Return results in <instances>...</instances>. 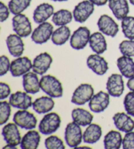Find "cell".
Returning <instances> with one entry per match:
<instances>
[{
	"mask_svg": "<svg viewBox=\"0 0 134 149\" xmlns=\"http://www.w3.org/2000/svg\"><path fill=\"white\" fill-rule=\"evenodd\" d=\"M40 86L42 91L52 98H60L63 96L64 89L60 81L52 75L42 76L40 79Z\"/></svg>",
	"mask_w": 134,
	"mask_h": 149,
	"instance_id": "obj_1",
	"label": "cell"
},
{
	"mask_svg": "<svg viewBox=\"0 0 134 149\" xmlns=\"http://www.w3.org/2000/svg\"><path fill=\"white\" fill-rule=\"evenodd\" d=\"M61 118L57 113H47L41 120L39 130L43 135H49L56 132L60 127Z\"/></svg>",
	"mask_w": 134,
	"mask_h": 149,
	"instance_id": "obj_2",
	"label": "cell"
},
{
	"mask_svg": "<svg viewBox=\"0 0 134 149\" xmlns=\"http://www.w3.org/2000/svg\"><path fill=\"white\" fill-rule=\"evenodd\" d=\"M64 138L69 147L77 148L83 139V134L80 125L74 122L69 123L65 129Z\"/></svg>",
	"mask_w": 134,
	"mask_h": 149,
	"instance_id": "obj_3",
	"label": "cell"
},
{
	"mask_svg": "<svg viewBox=\"0 0 134 149\" xmlns=\"http://www.w3.org/2000/svg\"><path fill=\"white\" fill-rule=\"evenodd\" d=\"M12 29L22 38H26L32 34V27L28 17L24 14L15 15L12 19Z\"/></svg>",
	"mask_w": 134,
	"mask_h": 149,
	"instance_id": "obj_4",
	"label": "cell"
},
{
	"mask_svg": "<svg viewBox=\"0 0 134 149\" xmlns=\"http://www.w3.org/2000/svg\"><path fill=\"white\" fill-rule=\"evenodd\" d=\"M94 95L92 85L82 84L77 87L71 97V102L76 105H84L89 102Z\"/></svg>",
	"mask_w": 134,
	"mask_h": 149,
	"instance_id": "obj_5",
	"label": "cell"
},
{
	"mask_svg": "<svg viewBox=\"0 0 134 149\" xmlns=\"http://www.w3.org/2000/svg\"><path fill=\"white\" fill-rule=\"evenodd\" d=\"M13 122L22 129L31 130L35 128L37 120L35 115L27 110H20L14 114Z\"/></svg>",
	"mask_w": 134,
	"mask_h": 149,
	"instance_id": "obj_6",
	"label": "cell"
},
{
	"mask_svg": "<svg viewBox=\"0 0 134 149\" xmlns=\"http://www.w3.org/2000/svg\"><path fill=\"white\" fill-rule=\"evenodd\" d=\"M90 31L86 26H81L73 32L70 38V45L76 50L84 49L89 43Z\"/></svg>",
	"mask_w": 134,
	"mask_h": 149,
	"instance_id": "obj_7",
	"label": "cell"
},
{
	"mask_svg": "<svg viewBox=\"0 0 134 149\" xmlns=\"http://www.w3.org/2000/svg\"><path fill=\"white\" fill-rule=\"evenodd\" d=\"M53 29V26L50 22L41 23L32 32L31 39L37 44H43L47 42L52 37Z\"/></svg>",
	"mask_w": 134,
	"mask_h": 149,
	"instance_id": "obj_8",
	"label": "cell"
},
{
	"mask_svg": "<svg viewBox=\"0 0 134 149\" xmlns=\"http://www.w3.org/2000/svg\"><path fill=\"white\" fill-rule=\"evenodd\" d=\"M94 11V5L89 0H84L75 7L73 19L76 22L83 23L88 19Z\"/></svg>",
	"mask_w": 134,
	"mask_h": 149,
	"instance_id": "obj_9",
	"label": "cell"
},
{
	"mask_svg": "<svg viewBox=\"0 0 134 149\" xmlns=\"http://www.w3.org/2000/svg\"><path fill=\"white\" fill-rule=\"evenodd\" d=\"M33 68V63L28 56H20L11 63L10 72L13 77H20L30 72Z\"/></svg>",
	"mask_w": 134,
	"mask_h": 149,
	"instance_id": "obj_10",
	"label": "cell"
},
{
	"mask_svg": "<svg viewBox=\"0 0 134 149\" xmlns=\"http://www.w3.org/2000/svg\"><path fill=\"white\" fill-rule=\"evenodd\" d=\"M2 135L7 145L17 148L20 145L22 139L18 125L15 123H9L2 129Z\"/></svg>",
	"mask_w": 134,
	"mask_h": 149,
	"instance_id": "obj_11",
	"label": "cell"
},
{
	"mask_svg": "<svg viewBox=\"0 0 134 149\" xmlns=\"http://www.w3.org/2000/svg\"><path fill=\"white\" fill-rule=\"evenodd\" d=\"M97 24L99 31L107 36L114 38L119 31L117 23L107 15H102L98 19Z\"/></svg>",
	"mask_w": 134,
	"mask_h": 149,
	"instance_id": "obj_12",
	"label": "cell"
},
{
	"mask_svg": "<svg viewBox=\"0 0 134 149\" xmlns=\"http://www.w3.org/2000/svg\"><path fill=\"white\" fill-rule=\"evenodd\" d=\"M122 74H113L107 81L106 89L108 93L114 97H119L124 91V84Z\"/></svg>",
	"mask_w": 134,
	"mask_h": 149,
	"instance_id": "obj_13",
	"label": "cell"
},
{
	"mask_svg": "<svg viewBox=\"0 0 134 149\" xmlns=\"http://www.w3.org/2000/svg\"><path fill=\"white\" fill-rule=\"evenodd\" d=\"M110 95L103 91L95 94L89 101L88 107L94 113L104 112L110 104Z\"/></svg>",
	"mask_w": 134,
	"mask_h": 149,
	"instance_id": "obj_14",
	"label": "cell"
},
{
	"mask_svg": "<svg viewBox=\"0 0 134 149\" xmlns=\"http://www.w3.org/2000/svg\"><path fill=\"white\" fill-rule=\"evenodd\" d=\"M86 64L88 67L99 76H103L109 69L107 61L99 54L90 55L87 58Z\"/></svg>",
	"mask_w": 134,
	"mask_h": 149,
	"instance_id": "obj_15",
	"label": "cell"
},
{
	"mask_svg": "<svg viewBox=\"0 0 134 149\" xmlns=\"http://www.w3.org/2000/svg\"><path fill=\"white\" fill-rule=\"evenodd\" d=\"M52 61V57L49 53L47 52L40 53L33 61V72L39 75H43L50 68Z\"/></svg>",
	"mask_w": 134,
	"mask_h": 149,
	"instance_id": "obj_16",
	"label": "cell"
},
{
	"mask_svg": "<svg viewBox=\"0 0 134 149\" xmlns=\"http://www.w3.org/2000/svg\"><path fill=\"white\" fill-rule=\"evenodd\" d=\"M9 103L14 108L21 110H27L33 104L32 97L26 91H17L11 94Z\"/></svg>",
	"mask_w": 134,
	"mask_h": 149,
	"instance_id": "obj_17",
	"label": "cell"
},
{
	"mask_svg": "<svg viewBox=\"0 0 134 149\" xmlns=\"http://www.w3.org/2000/svg\"><path fill=\"white\" fill-rule=\"evenodd\" d=\"M115 127L120 132L128 133L134 130V120L124 112H117L113 116Z\"/></svg>",
	"mask_w": 134,
	"mask_h": 149,
	"instance_id": "obj_18",
	"label": "cell"
},
{
	"mask_svg": "<svg viewBox=\"0 0 134 149\" xmlns=\"http://www.w3.org/2000/svg\"><path fill=\"white\" fill-rule=\"evenodd\" d=\"M6 44L9 53L14 57H20L24 51V43L19 35L10 34L6 39Z\"/></svg>",
	"mask_w": 134,
	"mask_h": 149,
	"instance_id": "obj_19",
	"label": "cell"
},
{
	"mask_svg": "<svg viewBox=\"0 0 134 149\" xmlns=\"http://www.w3.org/2000/svg\"><path fill=\"white\" fill-rule=\"evenodd\" d=\"M37 74L34 72H28L23 76V87L24 91L28 93L34 95L40 91V80Z\"/></svg>",
	"mask_w": 134,
	"mask_h": 149,
	"instance_id": "obj_20",
	"label": "cell"
},
{
	"mask_svg": "<svg viewBox=\"0 0 134 149\" xmlns=\"http://www.w3.org/2000/svg\"><path fill=\"white\" fill-rule=\"evenodd\" d=\"M54 7L49 3H43L39 5L33 11V20L39 24L45 22L54 15Z\"/></svg>",
	"mask_w": 134,
	"mask_h": 149,
	"instance_id": "obj_21",
	"label": "cell"
},
{
	"mask_svg": "<svg viewBox=\"0 0 134 149\" xmlns=\"http://www.w3.org/2000/svg\"><path fill=\"white\" fill-rule=\"evenodd\" d=\"M109 7L115 18L122 20L128 16L130 11L127 0H109Z\"/></svg>",
	"mask_w": 134,
	"mask_h": 149,
	"instance_id": "obj_22",
	"label": "cell"
},
{
	"mask_svg": "<svg viewBox=\"0 0 134 149\" xmlns=\"http://www.w3.org/2000/svg\"><path fill=\"white\" fill-rule=\"evenodd\" d=\"M55 102L52 97L42 96L35 100L32 107L34 111L39 114H44L49 112L55 107Z\"/></svg>",
	"mask_w": 134,
	"mask_h": 149,
	"instance_id": "obj_23",
	"label": "cell"
},
{
	"mask_svg": "<svg viewBox=\"0 0 134 149\" xmlns=\"http://www.w3.org/2000/svg\"><path fill=\"white\" fill-rule=\"evenodd\" d=\"M90 47L96 54L101 55L107 51V44L104 34L99 32L91 34L89 40Z\"/></svg>",
	"mask_w": 134,
	"mask_h": 149,
	"instance_id": "obj_24",
	"label": "cell"
},
{
	"mask_svg": "<svg viewBox=\"0 0 134 149\" xmlns=\"http://www.w3.org/2000/svg\"><path fill=\"white\" fill-rule=\"evenodd\" d=\"M71 117L73 122L80 126H88L92 124L94 116L90 112L81 108L75 109L71 112Z\"/></svg>",
	"mask_w": 134,
	"mask_h": 149,
	"instance_id": "obj_25",
	"label": "cell"
},
{
	"mask_svg": "<svg viewBox=\"0 0 134 149\" xmlns=\"http://www.w3.org/2000/svg\"><path fill=\"white\" fill-rule=\"evenodd\" d=\"M117 65L124 77L129 79L134 76V61L130 56H120L117 59Z\"/></svg>",
	"mask_w": 134,
	"mask_h": 149,
	"instance_id": "obj_26",
	"label": "cell"
},
{
	"mask_svg": "<svg viewBox=\"0 0 134 149\" xmlns=\"http://www.w3.org/2000/svg\"><path fill=\"white\" fill-rule=\"evenodd\" d=\"M102 135V127L97 124H90L84 132L83 141L85 143L94 144L99 141Z\"/></svg>",
	"mask_w": 134,
	"mask_h": 149,
	"instance_id": "obj_27",
	"label": "cell"
},
{
	"mask_svg": "<svg viewBox=\"0 0 134 149\" xmlns=\"http://www.w3.org/2000/svg\"><path fill=\"white\" fill-rule=\"evenodd\" d=\"M41 136L35 130H30L22 138L20 148L22 149H36L38 148Z\"/></svg>",
	"mask_w": 134,
	"mask_h": 149,
	"instance_id": "obj_28",
	"label": "cell"
},
{
	"mask_svg": "<svg viewBox=\"0 0 134 149\" xmlns=\"http://www.w3.org/2000/svg\"><path fill=\"white\" fill-rule=\"evenodd\" d=\"M122 137L118 131L111 130L105 135L104 144L106 149H119L122 145Z\"/></svg>",
	"mask_w": 134,
	"mask_h": 149,
	"instance_id": "obj_29",
	"label": "cell"
},
{
	"mask_svg": "<svg viewBox=\"0 0 134 149\" xmlns=\"http://www.w3.org/2000/svg\"><path fill=\"white\" fill-rule=\"evenodd\" d=\"M71 36V30L67 26H61L53 32L51 40L56 45H62L68 42Z\"/></svg>",
	"mask_w": 134,
	"mask_h": 149,
	"instance_id": "obj_30",
	"label": "cell"
},
{
	"mask_svg": "<svg viewBox=\"0 0 134 149\" xmlns=\"http://www.w3.org/2000/svg\"><path fill=\"white\" fill-rule=\"evenodd\" d=\"M73 15L68 9H60L52 15V21L56 26H66L72 21Z\"/></svg>",
	"mask_w": 134,
	"mask_h": 149,
	"instance_id": "obj_31",
	"label": "cell"
},
{
	"mask_svg": "<svg viewBox=\"0 0 134 149\" xmlns=\"http://www.w3.org/2000/svg\"><path fill=\"white\" fill-rule=\"evenodd\" d=\"M32 0H10L8 7L10 12L15 15L22 13L30 6Z\"/></svg>",
	"mask_w": 134,
	"mask_h": 149,
	"instance_id": "obj_32",
	"label": "cell"
},
{
	"mask_svg": "<svg viewBox=\"0 0 134 149\" xmlns=\"http://www.w3.org/2000/svg\"><path fill=\"white\" fill-rule=\"evenodd\" d=\"M121 28L126 38L128 40H134V17L127 16L122 19Z\"/></svg>",
	"mask_w": 134,
	"mask_h": 149,
	"instance_id": "obj_33",
	"label": "cell"
},
{
	"mask_svg": "<svg viewBox=\"0 0 134 149\" xmlns=\"http://www.w3.org/2000/svg\"><path fill=\"white\" fill-rule=\"evenodd\" d=\"M46 148L48 149H64L66 146L63 141L56 135H50L45 141Z\"/></svg>",
	"mask_w": 134,
	"mask_h": 149,
	"instance_id": "obj_34",
	"label": "cell"
},
{
	"mask_svg": "<svg viewBox=\"0 0 134 149\" xmlns=\"http://www.w3.org/2000/svg\"><path fill=\"white\" fill-rule=\"evenodd\" d=\"M11 105L6 101L0 102V125H4L8 121L11 114Z\"/></svg>",
	"mask_w": 134,
	"mask_h": 149,
	"instance_id": "obj_35",
	"label": "cell"
},
{
	"mask_svg": "<svg viewBox=\"0 0 134 149\" xmlns=\"http://www.w3.org/2000/svg\"><path fill=\"white\" fill-rule=\"evenodd\" d=\"M119 50L122 55L130 57L134 56V41L133 40H124L120 43Z\"/></svg>",
	"mask_w": 134,
	"mask_h": 149,
	"instance_id": "obj_36",
	"label": "cell"
},
{
	"mask_svg": "<svg viewBox=\"0 0 134 149\" xmlns=\"http://www.w3.org/2000/svg\"><path fill=\"white\" fill-rule=\"evenodd\" d=\"M124 107L127 114L134 116V91L126 94L124 99Z\"/></svg>",
	"mask_w": 134,
	"mask_h": 149,
	"instance_id": "obj_37",
	"label": "cell"
},
{
	"mask_svg": "<svg viewBox=\"0 0 134 149\" xmlns=\"http://www.w3.org/2000/svg\"><path fill=\"white\" fill-rule=\"evenodd\" d=\"M124 149H134V132L126 133L122 139Z\"/></svg>",
	"mask_w": 134,
	"mask_h": 149,
	"instance_id": "obj_38",
	"label": "cell"
},
{
	"mask_svg": "<svg viewBox=\"0 0 134 149\" xmlns=\"http://www.w3.org/2000/svg\"><path fill=\"white\" fill-rule=\"evenodd\" d=\"M11 67V63L9 58L6 55H2L0 58V76H3L8 72Z\"/></svg>",
	"mask_w": 134,
	"mask_h": 149,
	"instance_id": "obj_39",
	"label": "cell"
},
{
	"mask_svg": "<svg viewBox=\"0 0 134 149\" xmlns=\"http://www.w3.org/2000/svg\"><path fill=\"white\" fill-rule=\"evenodd\" d=\"M11 89L8 84L4 82L0 83V99L4 100L11 94Z\"/></svg>",
	"mask_w": 134,
	"mask_h": 149,
	"instance_id": "obj_40",
	"label": "cell"
},
{
	"mask_svg": "<svg viewBox=\"0 0 134 149\" xmlns=\"http://www.w3.org/2000/svg\"><path fill=\"white\" fill-rule=\"evenodd\" d=\"M9 7H7L3 2H0V21H6L9 17Z\"/></svg>",
	"mask_w": 134,
	"mask_h": 149,
	"instance_id": "obj_41",
	"label": "cell"
},
{
	"mask_svg": "<svg viewBox=\"0 0 134 149\" xmlns=\"http://www.w3.org/2000/svg\"><path fill=\"white\" fill-rule=\"evenodd\" d=\"M89 1L92 2L94 6H103L107 3L109 1V0H89Z\"/></svg>",
	"mask_w": 134,
	"mask_h": 149,
	"instance_id": "obj_42",
	"label": "cell"
},
{
	"mask_svg": "<svg viewBox=\"0 0 134 149\" xmlns=\"http://www.w3.org/2000/svg\"><path fill=\"white\" fill-rule=\"evenodd\" d=\"M126 86H127L128 88L130 89V91H134V76L131 77V78H129Z\"/></svg>",
	"mask_w": 134,
	"mask_h": 149,
	"instance_id": "obj_43",
	"label": "cell"
},
{
	"mask_svg": "<svg viewBox=\"0 0 134 149\" xmlns=\"http://www.w3.org/2000/svg\"><path fill=\"white\" fill-rule=\"evenodd\" d=\"M52 1H60V2H61V1H68V0H52Z\"/></svg>",
	"mask_w": 134,
	"mask_h": 149,
	"instance_id": "obj_44",
	"label": "cell"
},
{
	"mask_svg": "<svg viewBox=\"0 0 134 149\" xmlns=\"http://www.w3.org/2000/svg\"><path fill=\"white\" fill-rule=\"evenodd\" d=\"M129 1H130V3L131 5H133V6H134V0H129Z\"/></svg>",
	"mask_w": 134,
	"mask_h": 149,
	"instance_id": "obj_45",
	"label": "cell"
}]
</instances>
